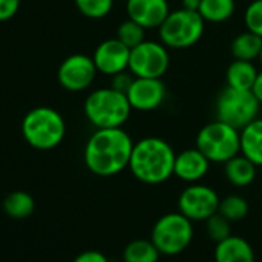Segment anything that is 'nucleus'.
I'll return each instance as SVG.
<instances>
[{
  "label": "nucleus",
  "instance_id": "1",
  "mask_svg": "<svg viewBox=\"0 0 262 262\" xmlns=\"http://www.w3.org/2000/svg\"><path fill=\"white\" fill-rule=\"evenodd\" d=\"M133 147V139L122 126L99 128L85 145L83 161L86 168L96 176H116L128 168Z\"/></svg>",
  "mask_w": 262,
  "mask_h": 262
},
{
  "label": "nucleus",
  "instance_id": "2",
  "mask_svg": "<svg viewBox=\"0 0 262 262\" xmlns=\"http://www.w3.org/2000/svg\"><path fill=\"white\" fill-rule=\"evenodd\" d=\"M174 161L176 153L171 145L161 138L150 136L135 144L128 168L138 181L158 185L174 174Z\"/></svg>",
  "mask_w": 262,
  "mask_h": 262
},
{
  "label": "nucleus",
  "instance_id": "3",
  "mask_svg": "<svg viewBox=\"0 0 262 262\" xmlns=\"http://www.w3.org/2000/svg\"><path fill=\"white\" fill-rule=\"evenodd\" d=\"M131 105L125 93L113 86L94 90L85 100L83 111L86 119L96 129L120 128L129 119Z\"/></svg>",
  "mask_w": 262,
  "mask_h": 262
},
{
  "label": "nucleus",
  "instance_id": "4",
  "mask_svg": "<svg viewBox=\"0 0 262 262\" xmlns=\"http://www.w3.org/2000/svg\"><path fill=\"white\" fill-rule=\"evenodd\" d=\"M67 125L59 111L50 106L30 110L22 120V135L36 150H53L65 138Z\"/></svg>",
  "mask_w": 262,
  "mask_h": 262
},
{
  "label": "nucleus",
  "instance_id": "5",
  "mask_svg": "<svg viewBox=\"0 0 262 262\" xmlns=\"http://www.w3.org/2000/svg\"><path fill=\"white\" fill-rule=\"evenodd\" d=\"M196 148H199L210 162L225 164L241 153V129L216 119L199 129Z\"/></svg>",
  "mask_w": 262,
  "mask_h": 262
},
{
  "label": "nucleus",
  "instance_id": "6",
  "mask_svg": "<svg viewBox=\"0 0 262 262\" xmlns=\"http://www.w3.org/2000/svg\"><path fill=\"white\" fill-rule=\"evenodd\" d=\"M204 30L205 20L199 11L181 8L170 11L164 24L159 27V37L167 48L184 50L198 43L204 34Z\"/></svg>",
  "mask_w": 262,
  "mask_h": 262
},
{
  "label": "nucleus",
  "instance_id": "7",
  "mask_svg": "<svg viewBox=\"0 0 262 262\" xmlns=\"http://www.w3.org/2000/svg\"><path fill=\"white\" fill-rule=\"evenodd\" d=\"M150 239L158 247L161 254H179L191 244L193 221H190L181 211L167 213L156 221Z\"/></svg>",
  "mask_w": 262,
  "mask_h": 262
},
{
  "label": "nucleus",
  "instance_id": "8",
  "mask_svg": "<svg viewBox=\"0 0 262 262\" xmlns=\"http://www.w3.org/2000/svg\"><path fill=\"white\" fill-rule=\"evenodd\" d=\"M260 102L251 90H236L227 86L216 100V119L242 129L257 119Z\"/></svg>",
  "mask_w": 262,
  "mask_h": 262
},
{
  "label": "nucleus",
  "instance_id": "9",
  "mask_svg": "<svg viewBox=\"0 0 262 262\" xmlns=\"http://www.w3.org/2000/svg\"><path fill=\"white\" fill-rule=\"evenodd\" d=\"M170 65V54L162 42L144 40L129 51L128 71L135 77L162 79Z\"/></svg>",
  "mask_w": 262,
  "mask_h": 262
},
{
  "label": "nucleus",
  "instance_id": "10",
  "mask_svg": "<svg viewBox=\"0 0 262 262\" xmlns=\"http://www.w3.org/2000/svg\"><path fill=\"white\" fill-rule=\"evenodd\" d=\"M219 196L217 193L207 185L191 184L187 187L178 201L179 211L187 216L190 221H207L219 210Z\"/></svg>",
  "mask_w": 262,
  "mask_h": 262
},
{
  "label": "nucleus",
  "instance_id": "11",
  "mask_svg": "<svg viewBox=\"0 0 262 262\" xmlns=\"http://www.w3.org/2000/svg\"><path fill=\"white\" fill-rule=\"evenodd\" d=\"M97 73L93 57L73 54L60 63L57 70V80L65 90L79 93L91 86Z\"/></svg>",
  "mask_w": 262,
  "mask_h": 262
},
{
  "label": "nucleus",
  "instance_id": "12",
  "mask_svg": "<svg viewBox=\"0 0 262 262\" xmlns=\"http://www.w3.org/2000/svg\"><path fill=\"white\" fill-rule=\"evenodd\" d=\"M165 85L162 79L135 77L133 83L126 91V97L133 110L153 111L159 108L165 100Z\"/></svg>",
  "mask_w": 262,
  "mask_h": 262
},
{
  "label": "nucleus",
  "instance_id": "13",
  "mask_svg": "<svg viewBox=\"0 0 262 262\" xmlns=\"http://www.w3.org/2000/svg\"><path fill=\"white\" fill-rule=\"evenodd\" d=\"M129 51L131 50L126 45H123L117 37L106 39L97 45L93 54V60L99 73L113 77L128 70Z\"/></svg>",
  "mask_w": 262,
  "mask_h": 262
},
{
  "label": "nucleus",
  "instance_id": "14",
  "mask_svg": "<svg viewBox=\"0 0 262 262\" xmlns=\"http://www.w3.org/2000/svg\"><path fill=\"white\" fill-rule=\"evenodd\" d=\"M126 14L145 30L159 28L170 14V5L167 0H126Z\"/></svg>",
  "mask_w": 262,
  "mask_h": 262
},
{
  "label": "nucleus",
  "instance_id": "15",
  "mask_svg": "<svg viewBox=\"0 0 262 262\" xmlns=\"http://www.w3.org/2000/svg\"><path fill=\"white\" fill-rule=\"evenodd\" d=\"M210 161L199 148H188L176 155L174 176L181 181L194 184L205 178L210 168Z\"/></svg>",
  "mask_w": 262,
  "mask_h": 262
},
{
  "label": "nucleus",
  "instance_id": "16",
  "mask_svg": "<svg viewBox=\"0 0 262 262\" xmlns=\"http://www.w3.org/2000/svg\"><path fill=\"white\" fill-rule=\"evenodd\" d=\"M214 262H254V251L241 236H228L216 242Z\"/></svg>",
  "mask_w": 262,
  "mask_h": 262
},
{
  "label": "nucleus",
  "instance_id": "17",
  "mask_svg": "<svg viewBox=\"0 0 262 262\" xmlns=\"http://www.w3.org/2000/svg\"><path fill=\"white\" fill-rule=\"evenodd\" d=\"M241 155L262 167V119H254L241 129Z\"/></svg>",
  "mask_w": 262,
  "mask_h": 262
},
{
  "label": "nucleus",
  "instance_id": "18",
  "mask_svg": "<svg viewBox=\"0 0 262 262\" xmlns=\"http://www.w3.org/2000/svg\"><path fill=\"white\" fill-rule=\"evenodd\" d=\"M224 165L225 176L228 182L234 187H247L256 178V165L241 153L227 161Z\"/></svg>",
  "mask_w": 262,
  "mask_h": 262
},
{
  "label": "nucleus",
  "instance_id": "19",
  "mask_svg": "<svg viewBox=\"0 0 262 262\" xmlns=\"http://www.w3.org/2000/svg\"><path fill=\"white\" fill-rule=\"evenodd\" d=\"M257 77V70L250 60L234 59L227 70V86L236 90H251Z\"/></svg>",
  "mask_w": 262,
  "mask_h": 262
},
{
  "label": "nucleus",
  "instance_id": "20",
  "mask_svg": "<svg viewBox=\"0 0 262 262\" xmlns=\"http://www.w3.org/2000/svg\"><path fill=\"white\" fill-rule=\"evenodd\" d=\"M262 50V37L251 31L241 33L236 36L231 42V54L234 59L239 60H250L253 62L254 59H259Z\"/></svg>",
  "mask_w": 262,
  "mask_h": 262
},
{
  "label": "nucleus",
  "instance_id": "21",
  "mask_svg": "<svg viewBox=\"0 0 262 262\" xmlns=\"http://www.w3.org/2000/svg\"><path fill=\"white\" fill-rule=\"evenodd\" d=\"M161 251L151 239L131 241L122 253L123 262H158Z\"/></svg>",
  "mask_w": 262,
  "mask_h": 262
},
{
  "label": "nucleus",
  "instance_id": "22",
  "mask_svg": "<svg viewBox=\"0 0 262 262\" xmlns=\"http://www.w3.org/2000/svg\"><path fill=\"white\" fill-rule=\"evenodd\" d=\"M34 198L27 191H13L4 199V211L13 219H27L34 213Z\"/></svg>",
  "mask_w": 262,
  "mask_h": 262
},
{
  "label": "nucleus",
  "instance_id": "23",
  "mask_svg": "<svg viewBox=\"0 0 262 262\" xmlns=\"http://www.w3.org/2000/svg\"><path fill=\"white\" fill-rule=\"evenodd\" d=\"M234 8V0H201L199 14L205 22L221 24L233 16Z\"/></svg>",
  "mask_w": 262,
  "mask_h": 262
},
{
  "label": "nucleus",
  "instance_id": "24",
  "mask_svg": "<svg viewBox=\"0 0 262 262\" xmlns=\"http://www.w3.org/2000/svg\"><path fill=\"white\" fill-rule=\"evenodd\" d=\"M217 211L224 217H227L230 222H237V221H242L248 214V202L242 196L230 194L219 202Z\"/></svg>",
  "mask_w": 262,
  "mask_h": 262
},
{
  "label": "nucleus",
  "instance_id": "25",
  "mask_svg": "<svg viewBox=\"0 0 262 262\" xmlns=\"http://www.w3.org/2000/svg\"><path fill=\"white\" fill-rule=\"evenodd\" d=\"M116 37L131 50L145 40V28L142 25H139L138 22L128 19L119 25Z\"/></svg>",
  "mask_w": 262,
  "mask_h": 262
},
{
  "label": "nucleus",
  "instance_id": "26",
  "mask_svg": "<svg viewBox=\"0 0 262 262\" xmlns=\"http://www.w3.org/2000/svg\"><path fill=\"white\" fill-rule=\"evenodd\" d=\"M77 10L88 19L106 17L114 5V0H74Z\"/></svg>",
  "mask_w": 262,
  "mask_h": 262
},
{
  "label": "nucleus",
  "instance_id": "27",
  "mask_svg": "<svg viewBox=\"0 0 262 262\" xmlns=\"http://www.w3.org/2000/svg\"><path fill=\"white\" fill-rule=\"evenodd\" d=\"M230 224L231 222L217 211V213H214L211 217H208L205 221L207 234L214 242H221V241L227 239L228 236H231V227H230Z\"/></svg>",
  "mask_w": 262,
  "mask_h": 262
},
{
  "label": "nucleus",
  "instance_id": "28",
  "mask_svg": "<svg viewBox=\"0 0 262 262\" xmlns=\"http://www.w3.org/2000/svg\"><path fill=\"white\" fill-rule=\"evenodd\" d=\"M244 22L248 31L262 37V0H253L247 7Z\"/></svg>",
  "mask_w": 262,
  "mask_h": 262
},
{
  "label": "nucleus",
  "instance_id": "29",
  "mask_svg": "<svg viewBox=\"0 0 262 262\" xmlns=\"http://www.w3.org/2000/svg\"><path fill=\"white\" fill-rule=\"evenodd\" d=\"M20 8V0H0V22L13 19Z\"/></svg>",
  "mask_w": 262,
  "mask_h": 262
},
{
  "label": "nucleus",
  "instance_id": "30",
  "mask_svg": "<svg viewBox=\"0 0 262 262\" xmlns=\"http://www.w3.org/2000/svg\"><path fill=\"white\" fill-rule=\"evenodd\" d=\"M133 80H135L133 74H131V73L126 70V71H122V73H119V74L113 76L111 86H113L114 90H117V91H120V93H125V94H126L128 88L131 86V83H133Z\"/></svg>",
  "mask_w": 262,
  "mask_h": 262
},
{
  "label": "nucleus",
  "instance_id": "31",
  "mask_svg": "<svg viewBox=\"0 0 262 262\" xmlns=\"http://www.w3.org/2000/svg\"><path fill=\"white\" fill-rule=\"evenodd\" d=\"M73 262H110V260L102 251L86 250V251H82L80 254H77Z\"/></svg>",
  "mask_w": 262,
  "mask_h": 262
},
{
  "label": "nucleus",
  "instance_id": "32",
  "mask_svg": "<svg viewBox=\"0 0 262 262\" xmlns=\"http://www.w3.org/2000/svg\"><path fill=\"white\" fill-rule=\"evenodd\" d=\"M251 91H253V94L257 97V100L262 103V71L257 73V77H256V80H254V85H253Z\"/></svg>",
  "mask_w": 262,
  "mask_h": 262
},
{
  "label": "nucleus",
  "instance_id": "33",
  "mask_svg": "<svg viewBox=\"0 0 262 262\" xmlns=\"http://www.w3.org/2000/svg\"><path fill=\"white\" fill-rule=\"evenodd\" d=\"M201 0H182V8L190 11H199Z\"/></svg>",
  "mask_w": 262,
  "mask_h": 262
},
{
  "label": "nucleus",
  "instance_id": "34",
  "mask_svg": "<svg viewBox=\"0 0 262 262\" xmlns=\"http://www.w3.org/2000/svg\"><path fill=\"white\" fill-rule=\"evenodd\" d=\"M259 60H260V63H262V50H260V54H259Z\"/></svg>",
  "mask_w": 262,
  "mask_h": 262
},
{
  "label": "nucleus",
  "instance_id": "35",
  "mask_svg": "<svg viewBox=\"0 0 262 262\" xmlns=\"http://www.w3.org/2000/svg\"><path fill=\"white\" fill-rule=\"evenodd\" d=\"M125 2H126V0H125Z\"/></svg>",
  "mask_w": 262,
  "mask_h": 262
}]
</instances>
